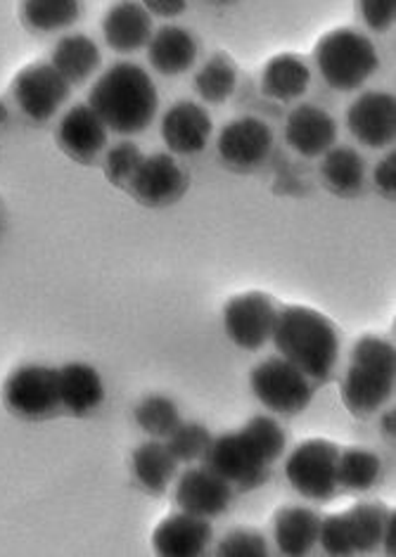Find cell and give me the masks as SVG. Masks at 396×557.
I'll return each mask as SVG.
<instances>
[{
	"label": "cell",
	"instance_id": "6da1fadb",
	"mask_svg": "<svg viewBox=\"0 0 396 557\" xmlns=\"http://www.w3.org/2000/svg\"><path fill=\"white\" fill-rule=\"evenodd\" d=\"M287 436L279 420L267 416L249 418L243 430L211 436L205 450V468L243 491L269 480V470L285 454Z\"/></svg>",
	"mask_w": 396,
	"mask_h": 557
},
{
	"label": "cell",
	"instance_id": "7a4b0ae2",
	"mask_svg": "<svg viewBox=\"0 0 396 557\" xmlns=\"http://www.w3.org/2000/svg\"><path fill=\"white\" fill-rule=\"evenodd\" d=\"M88 104L114 134L136 136L152 124L160 110V92L138 64L116 62L90 88Z\"/></svg>",
	"mask_w": 396,
	"mask_h": 557
},
{
	"label": "cell",
	"instance_id": "3957f363",
	"mask_svg": "<svg viewBox=\"0 0 396 557\" xmlns=\"http://www.w3.org/2000/svg\"><path fill=\"white\" fill-rule=\"evenodd\" d=\"M275 349L297 366L311 382H325L339 361L342 339L327 315L309 307H285L279 311L271 335Z\"/></svg>",
	"mask_w": 396,
	"mask_h": 557
},
{
	"label": "cell",
	"instance_id": "277c9868",
	"mask_svg": "<svg viewBox=\"0 0 396 557\" xmlns=\"http://www.w3.org/2000/svg\"><path fill=\"white\" fill-rule=\"evenodd\" d=\"M396 382V349L394 342L363 335L354 344L349 368L339 384L342 401L351 416L368 418L378 413L394 394Z\"/></svg>",
	"mask_w": 396,
	"mask_h": 557
},
{
	"label": "cell",
	"instance_id": "5b68a950",
	"mask_svg": "<svg viewBox=\"0 0 396 557\" xmlns=\"http://www.w3.org/2000/svg\"><path fill=\"white\" fill-rule=\"evenodd\" d=\"M313 60L323 82L342 92L361 88L380 67L378 48L371 38L354 29L327 32L315 44Z\"/></svg>",
	"mask_w": 396,
	"mask_h": 557
},
{
	"label": "cell",
	"instance_id": "8992f818",
	"mask_svg": "<svg viewBox=\"0 0 396 557\" xmlns=\"http://www.w3.org/2000/svg\"><path fill=\"white\" fill-rule=\"evenodd\" d=\"M389 508L382 503H359L345 512L321 520L319 543L327 555L371 553L382 546Z\"/></svg>",
	"mask_w": 396,
	"mask_h": 557
},
{
	"label": "cell",
	"instance_id": "52a82bcc",
	"mask_svg": "<svg viewBox=\"0 0 396 557\" xmlns=\"http://www.w3.org/2000/svg\"><path fill=\"white\" fill-rule=\"evenodd\" d=\"M3 404L22 420H46L62 408L60 370L26 363L12 370L3 384Z\"/></svg>",
	"mask_w": 396,
	"mask_h": 557
},
{
	"label": "cell",
	"instance_id": "ba28073f",
	"mask_svg": "<svg viewBox=\"0 0 396 557\" xmlns=\"http://www.w3.org/2000/svg\"><path fill=\"white\" fill-rule=\"evenodd\" d=\"M339 446L327 440L301 442L287 456L285 474L299 496L309 500H333L339 491L337 482Z\"/></svg>",
	"mask_w": 396,
	"mask_h": 557
},
{
	"label": "cell",
	"instance_id": "9c48e42d",
	"mask_svg": "<svg viewBox=\"0 0 396 557\" xmlns=\"http://www.w3.org/2000/svg\"><path fill=\"white\" fill-rule=\"evenodd\" d=\"M249 384L259 404L267 406L271 413L297 416L313 399L311 380L283 356L261 361L249 375Z\"/></svg>",
	"mask_w": 396,
	"mask_h": 557
},
{
	"label": "cell",
	"instance_id": "30bf717a",
	"mask_svg": "<svg viewBox=\"0 0 396 557\" xmlns=\"http://www.w3.org/2000/svg\"><path fill=\"white\" fill-rule=\"evenodd\" d=\"M279 307L267 292H245L233 297L223 309V327L235 347L245 351H259L271 342Z\"/></svg>",
	"mask_w": 396,
	"mask_h": 557
},
{
	"label": "cell",
	"instance_id": "8fae6325",
	"mask_svg": "<svg viewBox=\"0 0 396 557\" xmlns=\"http://www.w3.org/2000/svg\"><path fill=\"white\" fill-rule=\"evenodd\" d=\"M70 88L72 86L64 82V76L50 62H36L15 76L12 98L34 122H48L67 102Z\"/></svg>",
	"mask_w": 396,
	"mask_h": 557
},
{
	"label": "cell",
	"instance_id": "7c38bea8",
	"mask_svg": "<svg viewBox=\"0 0 396 557\" xmlns=\"http://www.w3.org/2000/svg\"><path fill=\"white\" fill-rule=\"evenodd\" d=\"M128 188L136 195L138 202L150 207H164L186 195L188 176L186 169H181L174 154L154 152L150 157H143Z\"/></svg>",
	"mask_w": 396,
	"mask_h": 557
},
{
	"label": "cell",
	"instance_id": "4fadbf2b",
	"mask_svg": "<svg viewBox=\"0 0 396 557\" xmlns=\"http://www.w3.org/2000/svg\"><path fill=\"white\" fill-rule=\"evenodd\" d=\"M351 136L366 148H387L396 138V98L387 90H368L347 110Z\"/></svg>",
	"mask_w": 396,
	"mask_h": 557
},
{
	"label": "cell",
	"instance_id": "5bb4252c",
	"mask_svg": "<svg viewBox=\"0 0 396 557\" xmlns=\"http://www.w3.org/2000/svg\"><path fill=\"white\" fill-rule=\"evenodd\" d=\"M271 148V128L257 116L235 119L228 126H223L216 143V150L223 162L240 171L259 166L269 157Z\"/></svg>",
	"mask_w": 396,
	"mask_h": 557
},
{
	"label": "cell",
	"instance_id": "9a60e30c",
	"mask_svg": "<svg viewBox=\"0 0 396 557\" xmlns=\"http://www.w3.org/2000/svg\"><path fill=\"white\" fill-rule=\"evenodd\" d=\"M233 484L209 468H190L176 482V506L197 517H219L231 508Z\"/></svg>",
	"mask_w": 396,
	"mask_h": 557
},
{
	"label": "cell",
	"instance_id": "2e32d148",
	"mask_svg": "<svg viewBox=\"0 0 396 557\" xmlns=\"http://www.w3.org/2000/svg\"><path fill=\"white\" fill-rule=\"evenodd\" d=\"M214 536L207 517L190 512H174L157 524L152 534V548L162 557H197L205 555Z\"/></svg>",
	"mask_w": 396,
	"mask_h": 557
},
{
	"label": "cell",
	"instance_id": "e0dca14e",
	"mask_svg": "<svg viewBox=\"0 0 396 557\" xmlns=\"http://www.w3.org/2000/svg\"><path fill=\"white\" fill-rule=\"evenodd\" d=\"M211 134H214V124L209 112L190 100L176 102L162 119V140L176 154L202 152Z\"/></svg>",
	"mask_w": 396,
	"mask_h": 557
},
{
	"label": "cell",
	"instance_id": "ac0fdd59",
	"mask_svg": "<svg viewBox=\"0 0 396 557\" xmlns=\"http://www.w3.org/2000/svg\"><path fill=\"white\" fill-rule=\"evenodd\" d=\"M285 140L301 157H323L337 143V122L315 104H299L287 116Z\"/></svg>",
	"mask_w": 396,
	"mask_h": 557
},
{
	"label": "cell",
	"instance_id": "d6986e66",
	"mask_svg": "<svg viewBox=\"0 0 396 557\" xmlns=\"http://www.w3.org/2000/svg\"><path fill=\"white\" fill-rule=\"evenodd\" d=\"M60 148L76 162H94L108 145V126L90 110V104H74L62 116L58 128Z\"/></svg>",
	"mask_w": 396,
	"mask_h": 557
},
{
	"label": "cell",
	"instance_id": "ffe728a7",
	"mask_svg": "<svg viewBox=\"0 0 396 557\" xmlns=\"http://www.w3.org/2000/svg\"><path fill=\"white\" fill-rule=\"evenodd\" d=\"M102 34L116 52H136L148 46L152 36V15L138 0H119L102 17Z\"/></svg>",
	"mask_w": 396,
	"mask_h": 557
},
{
	"label": "cell",
	"instance_id": "44dd1931",
	"mask_svg": "<svg viewBox=\"0 0 396 557\" xmlns=\"http://www.w3.org/2000/svg\"><path fill=\"white\" fill-rule=\"evenodd\" d=\"M197 41L195 36L183 26L166 24L157 29L148 41V60L152 67L164 76H178L188 72L197 60Z\"/></svg>",
	"mask_w": 396,
	"mask_h": 557
},
{
	"label": "cell",
	"instance_id": "7402d4cb",
	"mask_svg": "<svg viewBox=\"0 0 396 557\" xmlns=\"http://www.w3.org/2000/svg\"><path fill=\"white\" fill-rule=\"evenodd\" d=\"M321 515L311 508L287 506L275 512L273 539L279 550L287 557H301L311 553L319 543Z\"/></svg>",
	"mask_w": 396,
	"mask_h": 557
},
{
	"label": "cell",
	"instance_id": "603a6c76",
	"mask_svg": "<svg viewBox=\"0 0 396 557\" xmlns=\"http://www.w3.org/2000/svg\"><path fill=\"white\" fill-rule=\"evenodd\" d=\"M60 401L74 416H86L104 401V384L98 370L88 363H67L60 368Z\"/></svg>",
	"mask_w": 396,
	"mask_h": 557
},
{
	"label": "cell",
	"instance_id": "cb8c5ba5",
	"mask_svg": "<svg viewBox=\"0 0 396 557\" xmlns=\"http://www.w3.org/2000/svg\"><path fill=\"white\" fill-rule=\"evenodd\" d=\"M311 84V70L299 55L281 52L267 62L261 74V92L267 98L289 102L301 98Z\"/></svg>",
	"mask_w": 396,
	"mask_h": 557
},
{
	"label": "cell",
	"instance_id": "d4e9b609",
	"mask_svg": "<svg viewBox=\"0 0 396 557\" xmlns=\"http://www.w3.org/2000/svg\"><path fill=\"white\" fill-rule=\"evenodd\" d=\"M100 60L98 44L84 34L62 36L50 55V64L64 76V82L70 86L84 84L86 78L94 76L100 67Z\"/></svg>",
	"mask_w": 396,
	"mask_h": 557
},
{
	"label": "cell",
	"instance_id": "484cf974",
	"mask_svg": "<svg viewBox=\"0 0 396 557\" xmlns=\"http://www.w3.org/2000/svg\"><path fill=\"white\" fill-rule=\"evenodd\" d=\"M134 472L145 488L162 494L178 474V460L166 444L145 442L134 454Z\"/></svg>",
	"mask_w": 396,
	"mask_h": 557
},
{
	"label": "cell",
	"instance_id": "4316f807",
	"mask_svg": "<svg viewBox=\"0 0 396 557\" xmlns=\"http://www.w3.org/2000/svg\"><path fill=\"white\" fill-rule=\"evenodd\" d=\"M321 174L327 183V188L339 195H354L361 190L366 178V162L363 157L349 145H339V148H330L323 154Z\"/></svg>",
	"mask_w": 396,
	"mask_h": 557
},
{
	"label": "cell",
	"instance_id": "83f0119b",
	"mask_svg": "<svg viewBox=\"0 0 396 557\" xmlns=\"http://www.w3.org/2000/svg\"><path fill=\"white\" fill-rule=\"evenodd\" d=\"M235 86H237V70L226 52H216V55H211L202 64V70L195 74L197 96L211 104L226 102L235 92Z\"/></svg>",
	"mask_w": 396,
	"mask_h": 557
},
{
	"label": "cell",
	"instance_id": "f1b7e54d",
	"mask_svg": "<svg viewBox=\"0 0 396 557\" xmlns=\"http://www.w3.org/2000/svg\"><path fill=\"white\" fill-rule=\"evenodd\" d=\"M380 470H382V462L375 450L359 448V446L339 450V460H337L339 488L354 491V494L373 488L380 476Z\"/></svg>",
	"mask_w": 396,
	"mask_h": 557
},
{
	"label": "cell",
	"instance_id": "f546056e",
	"mask_svg": "<svg viewBox=\"0 0 396 557\" xmlns=\"http://www.w3.org/2000/svg\"><path fill=\"white\" fill-rule=\"evenodd\" d=\"M82 15L78 0H24L22 17L34 32L50 34L72 26Z\"/></svg>",
	"mask_w": 396,
	"mask_h": 557
},
{
	"label": "cell",
	"instance_id": "4dcf8cb0",
	"mask_svg": "<svg viewBox=\"0 0 396 557\" xmlns=\"http://www.w3.org/2000/svg\"><path fill=\"white\" fill-rule=\"evenodd\" d=\"M136 422L150 436H169L181 424L178 406L164 394H152L138 404Z\"/></svg>",
	"mask_w": 396,
	"mask_h": 557
},
{
	"label": "cell",
	"instance_id": "1f68e13d",
	"mask_svg": "<svg viewBox=\"0 0 396 557\" xmlns=\"http://www.w3.org/2000/svg\"><path fill=\"white\" fill-rule=\"evenodd\" d=\"M209 442H211V434L207 428H202V424L181 422L178 428L169 434L166 446L178 462H193L205 456Z\"/></svg>",
	"mask_w": 396,
	"mask_h": 557
},
{
	"label": "cell",
	"instance_id": "d6a6232c",
	"mask_svg": "<svg viewBox=\"0 0 396 557\" xmlns=\"http://www.w3.org/2000/svg\"><path fill=\"white\" fill-rule=\"evenodd\" d=\"M143 162V152L136 143H119L108 152V159H104V176H108L119 188H126L134 178Z\"/></svg>",
	"mask_w": 396,
	"mask_h": 557
},
{
	"label": "cell",
	"instance_id": "836d02e7",
	"mask_svg": "<svg viewBox=\"0 0 396 557\" xmlns=\"http://www.w3.org/2000/svg\"><path fill=\"white\" fill-rule=\"evenodd\" d=\"M216 553L221 557H263L269 555V543L255 529H233L221 539Z\"/></svg>",
	"mask_w": 396,
	"mask_h": 557
},
{
	"label": "cell",
	"instance_id": "e575fe53",
	"mask_svg": "<svg viewBox=\"0 0 396 557\" xmlns=\"http://www.w3.org/2000/svg\"><path fill=\"white\" fill-rule=\"evenodd\" d=\"M359 10L368 29L378 34L392 29L396 20V0H359Z\"/></svg>",
	"mask_w": 396,
	"mask_h": 557
},
{
	"label": "cell",
	"instance_id": "d590c367",
	"mask_svg": "<svg viewBox=\"0 0 396 557\" xmlns=\"http://www.w3.org/2000/svg\"><path fill=\"white\" fill-rule=\"evenodd\" d=\"M373 181H375V188L382 195L394 197L396 193V152L394 150L385 159H380L373 171Z\"/></svg>",
	"mask_w": 396,
	"mask_h": 557
},
{
	"label": "cell",
	"instance_id": "8d00e7d4",
	"mask_svg": "<svg viewBox=\"0 0 396 557\" xmlns=\"http://www.w3.org/2000/svg\"><path fill=\"white\" fill-rule=\"evenodd\" d=\"M140 3L150 12V15L164 17V20L178 17L188 8V0H140Z\"/></svg>",
	"mask_w": 396,
	"mask_h": 557
},
{
	"label": "cell",
	"instance_id": "74e56055",
	"mask_svg": "<svg viewBox=\"0 0 396 557\" xmlns=\"http://www.w3.org/2000/svg\"><path fill=\"white\" fill-rule=\"evenodd\" d=\"M382 546H385V553H389V555L396 553V512L394 510H389L385 534H382Z\"/></svg>",
	"mask_w": 396,
	"mask_h": 557
},
{
	"label": "cell",
	"instance_id": "f35d334b",
	"mask_svg": "<svg viewBox=\"0 0 396 557\" xmlns=\"http://www.w3.org/2000/svg\"><path fill=\"white\" fill-rule=\"evenodd\" d=\"M382 428H385L387 436H394V408L387 410L385 418H382Z\"/></svg>",
	"mask_w": 396,
	"mask_h": 557
},
{
	"label": "cell",
	"instance_id": "ab89813d",
	"mask_svg": "<svg viewBox=\"0 0 396 557\" xmlns=\"http://www.w3.org/2000/svg\"><path fill=\"white\" fill-rule=\"evenodd\" d=\"M5 119H8V108H5V104H3V102H0V124H3V122H5Z\"/></svg>",
	"mask_w": 396,
	"mask_h": 557
}]
</instances>
